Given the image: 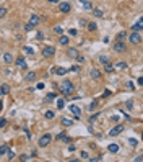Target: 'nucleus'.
Listing matches in <instances>:
<instances>
[{"instance_id": "18", "label": "nucleus", "mask_w": 143, "mask_h": 162, "mask_svg": "<svg viewBox=\"0 0 143 162\" xmlns=\"http://www.w3.org/2000/svg\"><path fill=\"white\" fill-rule=\"evenodd\" d=\"M114 69H127V64L124 61H120V62H115L114 64Z\"/></svg>"}, {"instance_id": "13", "label": "nucleus", "mask_w": 143, "mask_h": 162, "mask_svg": "<svg viewBox=\"0 0 143 162\" xmlns=\"http://www.w3.org/2000/svg\"><path fill=\"white\" fill-rule=\"evenodd\" d=\"M15 62H16V66H18V67H21V69H26V62H24V59H23V57H16V61H15Z\"/></svg>"}, {"instance_id": "32", "label": "nucleus", "mask_w": 143, "mask_h": 162, "mask_svg": "<svg viewBox=\"0 0 143 162\" xmlns=\"http://www.w3.org/2000/svg\"><path fill=\"white\" fill-rule=\"evenodd\" d=\"M46 118H47V120H52V118H54V111H51V110L46 111Z\"/></svg>"}, {"instance_id": "7", "label": "nucleus", "mask_w": 143, "mask_h": 162, "mask_svg": "<svg viewBox=\"0 0 143 162\" xmlns=\"http://www.w3.org/2000/svg\"><path fill=\"white\" fill-rule=\"evenodd\" d=\"M59 10L62 11V13H68V11L72 10V5L68 2H62V3H59Z\"/></svg>"}, {"instance_id": "45", "label": "nucleus", "mask_w": 143, "mask_h": 162, "mask_svg": "<svg viewBox=\"0 0 143 162\" xmlns=\"http://www.w3.org/2000/svg\"><path fill=\"white\" fill-rule=\"evenodd\" d=\"M72 71H73V72H80V66H73Z\"/></svg>"}, {"instance_id": "55", "label": "nucleus", "mask_w": 143, "mask_h": 162, "mask_svg": "<svg viewBox=\"0 0 143 162\" xmlns=\"http://www.w3.org/2000/svg\"><path fill=\"white\" fill-rule=\"evenodd\" d=\"M80 2H81V3H86V2H88V0H80Z\"/></svg>"}, {"instance_id": "12", "label": "nucleus", "mask_w": 143, "mask_h": 162, "mask_svg": "<svg viewBox=\"0 0 143 162\" xmlns=\"http://www.w3.org/2000/svg\"><path fill=\"white\" fill-rule=\"evenodd\" d=\"M55 98H57V93H55V92H52V93H47V97L44 98V103H49V102L55 100Z\"/></svg>"}, {"instance_id": "6", "label": "nucleus", "mask_w": 143, "mask_h": 162, "mask_svg": "<svg viewBox=\"0 0 143 162\" xmlns=\"http://www.w3.org/2000/svg\"><path fill=\"white\" fill-rule=\"evenodd\" d=\"M122 131H124V126H122V124H117V126H114L109 131V136H112V138H114V136H119Z\"/></svg>"}, {"instance_id": "36", "label": "nucleus", "mask_w": 143, "mask_h": 162, "mask_svg": "<svg viewBox=\"0 0 143 162\" xmlns=\"http://www.w3.org/2000/svg\"><path fill=\"white\" fill-rule=\"evenodd\" d=\"M36 39H39V41H41V39H44V33H42V31H39V33L36 34Z\"/></svg>"}, {"instance_id": "40", "label": "nucleus", "mask_w": 143, "mask_h": 162, "mask_svg": "<svg viewBox=\"0 0 143 162\" xmlns=\"http://www.w3.org/2000/svg\"><path fill=\"white\" fill-rule=\"evenodd\" d=\"M54 31H55L57 34H62V31H64V30H62V26H55V28H54Z\"/></svg>"}, {"instance_id": "48", "label": "nucleus", "mask_w": 143, "mask_h": 162, "mask_svg": "<svg viewBox=\"0 0 143 162\" xmlns=\"http://www.w3.org/2000/svg\"><path fill=\"white\" fill-rule=\"evenodd\" d=\"M5 124H7V120H0V128H3Z\"/></svg>"}, {"instance_id": "41", "label": "nucleus", "mask_w": 143, "mask_h": 162, "mask_svg": "<svg viewBox=\"0 0 143 162\" xmlns=\"http://www.w3.org/2000/svg\"><path fill=\"white\" fill-rule=\"evenodd\" d=\"M127 89H135V85H133V82H132V80H128V82H127Z\"/></svg>"}, {"instance_id": "25", "label": "nucleus", "mask_w": 143, "mask_h": 162, "mask_svg": "<svg viewBox=\"0 0 143 162\" xmlns=\"http://www.w3.org/2000/svg\"><path fill=\"white\" fill-rule=\"evenodd\" d=\"M62 124H64V126H72L73 120H70V118H62Z\"/></svg>"}, {"instance_id": "43", "label": "nucleus", "mask_w": 143, "mask_h": 162, "mask_svg": "<svg viewBox=\"0 0 143 162\" xmlns=\"http://www.w3.org/2000/svg\"><path fill=\"white\" fill-rule=\"evenodd\" d=\"M88 160H91V162H98V160H101V157H88Z\"/></svg>"}, {"instance_id": "29", "label": "nucleus", "mask_w": 143, "mask_h": 162, "mask_svg": "<svg viewBox=\"0 0 143 162\" xmlns=\"http://www.w3.org/2000/svg\"><path fill=\"white\" fill-rule=\"evenodd\" d=\"M125 36H127L125 31H120V33L117 34V41H124V39H125Z\"/></svg>"}, {"instance_id": "2", "label": "nucleus", "mask_w": 143, "mask_h": 162, "mask_svg": "<svg viewBox=\"0 0 143 162\" xmlns=\"http://www.w3.org/2000/svg\"><path fill=\"white\" fill-rule=\"evenodd\" d=\"M128 41L132 43V44H138V43H141V34L138 31H132V34L128 36Z\"/></svg>"}, {"instance_id": "51", "label": "nucleus", "mask_w": 143, "mask_h": 162, "mask_svg": "<svg viewBox=\"0 0 143 162\" xmlns=\"http://www.w3.org/2000/svg\"><path fill=\"white\" fill-rule=\"evenodd\" d=\"M85 25H86V20H83V18H81V20H80V26H85Z\"/></svg>"}, {"instance_id": "37", "label": "nucleus", "mask_w": 143, "mask_h": 162, "mask_svg": "<svg viewBox=\"0 0 143 162\" xmlns=\"http://www.w3.org/2000/svg\"><path fill=\"white\" fill-rule=\"evenodd\" d=\"M5 13H7V8H5V7H0V18L5 16Z\"/></svg>"}, {"instance_id": "39", "label": "nucleus", "mask_w": 143, "mask_h": 162, "mask_svg": "<svg viewBox=\"0 0 143 162\" xmlns=\"http://www.w3.org/2000/svg\"><path fill=\"white\" fill-rule=\"evenodd\" d=\"M80 157H81V159H88L90 155H88V152H85V151H81V152H80Z\"/></svg>"}, {"instance_id": "16", "label": "nucleus", "mask_w": 143, "mask_h": 162, "mask_svg": "<svg viewBox=\"0 0 143 162\" xmlns=\"http://www.w3.org/2000/svg\"><path fill=\"white\" fill-rule=\"evenodd\" d=\"M54 74H57V76H65V74H67V69H64V67H55Z\"/></svg>"}, {"instance_id": "21", "label": "nucleus", "mask_w": 143, "mask_h": 162, "mask_svg": "<svg viewBox=\"0 0 143 162\" xmlns=\"http://www.w3.org/2000/svg\"><path fill=\"white\" fill-rule=\"evenodd\" d=\"M68 56H70V57H73V59H75L77 56H78V51H77L75 48H68Z\"/></svg>"}, {"instance_id": "34", "label": "nucleus", "mask_w": 143, "mask_h": 162, "mask_svg": "<svg viewBox=\"0 0 143 162\" xmlns=\"http://www.w3.org/2000/svg\"><path fill=\"white\" fill-rule=\"evenodd\" d=\"M99 61H101V64H106L109 59H107V56H99Z\"/></svg>"}, {"instance_id": "52", "label": "nucleus", "mask_w": 143, "mask_h": 162, "mask_svg": "<svg viewBox=\"0 0 143 162\" xmlns=\"http://www.w3.org/2000/svg\"><path fill=\"white\" fill-rule=\"evenodd\" d=\"M137 82H138V85H143V77H138V80H137Z\"/></svg>"}, {"instance_id": "31", "label": "nucleus", "mask_w": 143, "mask_h": 162, "mask_svg": "<svg viewBox=\"0 0 143 162\" xmlns=\"http://www.w3.org/2000/svg\"><path fill=\"white\" fill-rule=\"evenodd\" d=\"M7 149H8L7 144H2V146H0V155H3L5 152H7Z\"/></svg>"}, {"instance_id": "5", "label": "nucleus", "mask_w": 143, "mask_h": 162, "mask_svg": "<svg viewBox=\"0 0 143 162\" xmlns=\"http://www.w3.org/2000/svg\"><path fill=\"white\" fill-rule=\"evenodd\" d=\"M54 53H55L54 46H46L44 49H42V56H44V57H52Z\"/></svg>"}, {"instance_id": "14", "label": "nucleus", "mask_w": 143, "mask_h": 162, "mask_svg": "<svg viewBox=\"0 0 143 162\" xmlns=\"http://www.w3.org/2000/svg\"><path fill=\"white\" fill-rule=\"evenodd\" d=\"M107 151H109V152H112V154L119 152V144H109V146H107Z\"/></svg>"}, {"instance_id": "35", "label": "nucleus", "mask_w": 143, "mask_h": 162, "mask_svg": "<svg viewBox=\"0 0 143 162\" xmlns=\"http://www.w3.org/2000/svg\"><path fill=\"white\" fill-rule=\"evenodd\" d=\"M96 105H98V100H94V102H93V103L90 105V107H88V110H90V111H93V110L96 108Z\"/></svg>"}, {"instance_id": "23", "label": "nucleus", "mask_w": 143, "mask_h": 162, "mask_svg": "<svg viewBox=\"0 0 143 162\" xmlns=\"http://www.w3.org/2000/svg\"><path fill=\"white\" fill-rule=\"evenodd\" d=\"M23 51H24V54H28V56H33V54H34V49L31 48V46H24Z\"/></svg>"}, {"instance_id": "4", "label": "nucleus", "mask_w": 143, "mask_h": 162, "mask_svg": "<svg viewBox=\"0 0 143 162\" xmlns=\"http://www.w3.org/2000/svg\"><path fill=\"white\" fill-rule=\"evenodd\" d=\"M68 110L73 113V116H75L77 120H80V116H81V108H80L78 105H70V107H68Z\"/></svg>"}, {"instance_id": "3", "label": "nucleus", "mask_w": 143, "mask_h": 162, "mask_svg": "<svg viewBox=\"0 0 143 162\" xmlns=\"http://www.w3.org/2000/svg\"><path fill=\"white\" fill-rule=\"evenodd\" d=\"M51 141H52V136L51 134H44V136H41V139H39V146L46 147V146L51 144Z\"/></svg>"}, {"instance_id": "50", "label": "nucleus", "mask_w": 143, "mask_h": 162, "mask_svg": "<svg viewBox=\"0 0 143 162\" xmlns=\"http://www.w3.org/2000/svg\"><path fill=\"white\" fill-rule=\"evenodd\" d=\"M109 95H111V92H109V90H106V92L103 93V97H104V98H106V97H109Z\"/></svg>"}, {"instance_id": "22", "label": "nucleus", "mask_w": 143, "mask_h": 162, "mask_svg": "<svg viewBox=\"0 0 143 162\" xmlns=\"http://www.w3.org/2000/svg\"><path fill=\"white\" fill-rule=\"evenodd\" d=\"M8 92H10V87H8L7 84H3L2 87H0V93H2V95H7Z\"/></svg>"}, {"instance_id": "46", "label": "nucleus", "mask_w": 143, "mask_h": 162, "mask_svg": "<svg viewBox=\"0 0 143 162\" xmlns=\"http://www.w3.org/2000/svg\"><path fill=\"white\" fill-rule=\"evenodd\" d=\"M31 30H33V26H31V25L28 23V25H26V26H24V31H31Z\"/></svg>"}, {"instance_id": "47", "label": "nucleus", "mask_w": 143, "mask_h": 162, "mask_svg": "<svg viewBox=\"0 0 143 162\" xmlns=\"http://www.w3.org/2000/svg\"><path fill=\"white\" fill-rule=\"evenodd\" d=\"M68 34H70V36H75V34H77V30H70V31H68Z\"/></svg>"}, {"instance_id": "8", "label": "nucleus", "mask_w": 143, "mask_h": 162, "mask_svg": "<svg viewBox=\"0 0 143 162\" xmlns=\"http://www.w3.org/2000/svg\"><path fill=\"white\" fill-rule=\"evenodd\" d=\"M125 44H124V41H117L115 43V44H114V51L115 53H124V51H125Z\"/></svg>"}, {"instance_id": "30", "label": "nucleus", "mask_w": 143, "mask_h": 162, "mask_svg": "<svg viewBox=\"0 0 143 162\" xmlns=\"http://www.w3.org/2000/svg\"><path fill=\"white\" fill-rule=\"evenodd\" d=\"M5 154H7V157H8L10 160H11V159H13V157H15V152H13V151H11V149H7V152H5Z\"/></svg>"}, {"instance_id": "20", "label": "nucleus", "mask_w": 143, "mask_h": 162, "mask_svg": "<svg viewBox=\"0 0 143 162\" xmlns=\"http://www.w3.org/2000/svg\"><path fill=\"white\" fill-rule=\"evenodd\" d=\"M90 76H91L93 79H99V77H101V72H99L98 69H91V72H90Z\"/></svg>"}, {"instance_id": "24", "label": "nucleus", "mask_w": 143, "mask_h": 162, "mask_svg": "<svg viewBox=\"0 0 143 162\" xmlns=\"http://www.w3.org/2000/svg\"><path fill=\"white\" fill-rule=\"evenodd\" d=\"M104 69H106V72H109V74H111V72H114V66H112V64H109V61H107V62L104 64Z\"/></svg>"}, {"instance_id": "9", "label": "nucleus", "mask_w": 143, "mask_h": 162, "mask_svg": "<svg viewBox=\"0 0 143 162\" xmlns=\"http://www.w3.org/2000/svg\"><path fill=\"white\" fill-rule=\"evenodd\" d=\"M39 21H41V18H39L38 15H34V13L31 15V18H29V25H31L33 28H34V26H38V25H39Z\"/></svg>"}, {"instance_id": "10", "label": "nucleus", "mask_w": 143, "mask_h": 162, "mask_svg": "<svg viewBox=\"0 0 143 162\" xmlns=\"http://www.w3.org/2000/svg\"><path fill=\"white\" fill-rule=\"evenodd\" d=\"M141 30H143V21H141V20H138V21H137L133 26H132V31H138V33H140Z\"/></svg>"}, {"instance_id": "11", "label": "nucleus", "mask_w": 143, "mask_h": 162, "mask_svg": "<svg viewBox=\"0 0 143 162\" xmlns=\"http://www.w3.org/2000/svg\"><path fill=\"white\" fill-rule=\"evenodd\" d=\"M3 62L5 64H11V62H13V56H11L10 53H5L3 54Z\"/></svg>"}, {"instance_id": "17", "label": "nucleus", "mask_w": 143, "mask_h": 162, "mask_svg": "<svg viewBox=\"0 0 143 162\" xmlns=\"http://www.w3.org/2000/svg\"><path fill=\"white\" fill-rule=\"evenodd\" d=\"M24 79H26L28 82H33V80L36 79V72H28L26 76H24Z\"/></svg>"}, {"instance_id": "33", "label": "nucleus", "mask_w": 143, "mask_h": 162, "mask_svg": "<svg viewBox=\"0 0 143 162\" xmlns=\"http://www.w3.org/2000/svg\"><path fill=\"white\" fill-rule=\"evenodd\" d=\"M125 108H127V110H132V108H133V102H130V100L125 102Z\"/></svg>"}, {"instance_id": "26", "label": "nucleus", "mask_w": 143, "mask_h": 162, "mask_svg": "<svg viewBox=\"0 0 143 162\" xmlns=\"http://www.w3.org/2000/svg\"><path fill=\"white\" fill-rule=\"evenodd\" d=\"M57 108L59 110H64L65 108V100H64V98H59V100H57Z\"/></svg>"}, {"instance_id": "1", "label": "nucleus", "mask_w": 143, "mask_h": 162, "mask_svg": "<svg viewBox=\"0 0 143 162\" xmlns=\"http://www.w3.org/2000/svg\"><path fill=\"white\" fill-rule=\"evenodd\" d=\"M60 92H62V95H70V93L73 92V84L70 82V80H64L60 85Z\"/></svg>"}, {"instance_id": "49", "label": "nucleus", "mask_w": 143, "mask_h": 162, "mask_svg": "<svg viewBox=\"0 0 143 162\" xmlns=\"http://www.w3.org/2000/svg\"><path fill=\"white\" fill-rule=\"evenodd\" d=\"M42 89H44V84L39 82V84H38V90H42Z\"/></svg>"}, {"instance_id": "54", "label": "nucleus", "mask_w": 143, "mask_h": 162, "mask_svg": "<svg viewBox=\"0 0 143 162\" xmlns=\"http://www.w3.org/2000/svg\"><path fill=\"white\" fill-rule=\"evenodd\" d=\"M2 108H3V102H2V100H0V110H2Z\"/></svg>"}, {"instance_id": "44", "label": "nucleus", "mask_w": 143, "mask_h": 162, "mask_svg": "<svg viewBox=\"0 0 143 162\" xmlns=\"http://www.w3.org/2000/svg\"><path fill=\"white\" fill-rule=\"evenodd\" d=\"M83 7H85L86 10H90V8H91V3H90V2H86V3H83Z\"/></svg>"}, {"instance_id": "15", "label": "nucleus", "mask_w": 143, "mask_h": 162, "mask_svg": "<svg viewBox=\"0 0 143 162\" xmlns=\"http://www.w3.org/2000/svg\"><path fill=\"white\" fill-rule=\"evenodd\" d=\"M68 41H70V38H67L65 34H62L60 38H59V43H60L62 46H67V44H68Z\"/></svg>"}, {"instance_id": "42", "label": "nucleus", "mask_w": 143, "mask_h": 162, "mask_svg": "<svg viewBox=\"0 0 143 162\" xmlns=\"http://www.w3.org/2000/svg\"><path fill=\"white\" fill-rule=\"evenodd\" d=\"M20 159H21L23 162H24V160H29V155H26V154H21V155H20Z\"/></svg>"}, {"instance_id": "19", "label": "nucleus", "mask_w": 143, "mask_h": 162, "mask_svg": "<svg viewBox=\"0 0 143 162\" xmlns=\"http://www.w3.org/2000/svg\"><path fill=\"white\" fill-rule=\"evenodd\" d=\"M93 15L98 16V18H103V16H104V11H103L101 8H94V10H93Z\"/></svg>"}, {"instance_id": "27", "label": "nucleus", "mask_w": 143, "mask_h": 162, "mask_svg": "<svg viewBox=\"0 0 143 162\" xmlns=\"http://www.w3.org/2000/svg\"><path fill=\"white\" fill-rule=\"evenodd\" d=\"M86 25H88V30H90V31H96V30H98V25H96L94 21H90V23H86Z\"/></svg>"}, {"instance_id": "53", "label": "nucleus", "mask_w": 143, "mask_h": 162, "mask_svg": "<svg viewBox=\"0 0 143 162\" xmlns=\"http://www.w3.org/2000/svg\"><path fill=\"white\" fill-rule=\"evenodd\" d=\"M49 3H59V0H47Z\"/></svg>"}, {"instance_id": "28", "label": "nucleus", "mask_w": 143, "mask_h": 162, "mask_svg": "<svg viewBox=\"0 0 143 162\" xmlns=\"http://www.w3.org/2000/svg\"><path fill=\"white\" fill-rule=\"evenodd\" d=\"M57 139H64L65 142H70V138H68V136H65V133H60V134L57 136Z\"/></svg>"}, {"instance_id": "38", "label": "nucleus", "mask_w": 143, "mask_h": 162, "mask_svg": "<svg viewBox=\"0 0 143 162\" xmlns=\"http://www.w3.org/2000/svg\"><path fill=\"white\" fill-rule=\"evenodd\" d=\"M128 144H130V146H137V144H138V141H137V139H132V138H130V139H128Z\"/></svg>"}]
</instances>
